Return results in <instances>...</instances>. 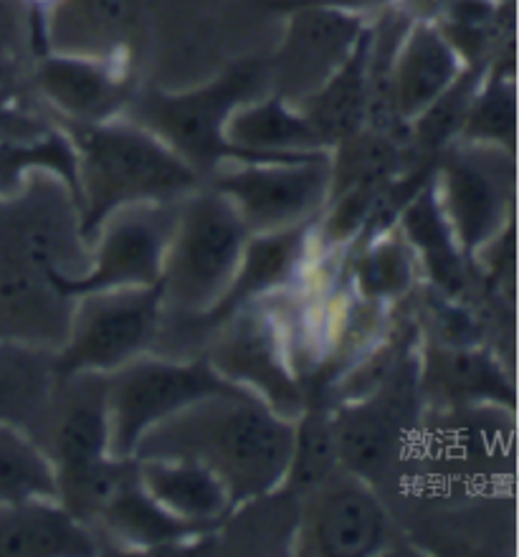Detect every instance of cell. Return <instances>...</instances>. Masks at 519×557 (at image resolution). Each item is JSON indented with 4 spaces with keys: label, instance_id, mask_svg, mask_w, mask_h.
Returning a JSON list of instances; mask_svg holds the SVG:
<instances>
[{
    "label": "cell",
    "instance_id": "1",
    "mask_svg": "<svg viewBox=\"0 0 519 557\" xmlns=\"http://www.w3.org/2000/svg\"><path fill=\"white\" fill-rule=\"evenodd\" d=\"M79 200L51 170H34L18 190L0 196V337L53 352L64 345L74 301L51 272L89 269Z\"/></svg>",
    "mask_w": 519,
    "mask_h": 557
},
{
    "label": "cell",
    "instance_id": "2",
    "mask_svg": "<svg viewBox=\"0 0 519 557\" xmlns=\"http://www.w3.org/2000/svg\"><path fill=\"white\" fill-rule=\"evenodd\" d=\"M294 421L279 416L251 391L208 396L152 425L135 459H188L226 486L231 509L282 490L292 461Z\"/></svg>",
    "mask_w": 519,
    "mask_h": 557
},
{
    "label": "cell",
    "instance_id": "3",
    "mask_svg": "<svg viewBox=\"0 0 519 557\" xmlns=\"http://www.w3.org/2000/svg\"><path fill=\"white\" fill-rule=\"evenodd\" d=\"M76 152L82 238L95 242L107 215L135 203H170L203 185V175L137 122H64Z\"/></svg>",
    "mask_w": 519,
    "mask_h": 557
},
{
    "label": "cell",
    "instance_id": "4",
    "mask_svg": "<svg viewBox=\"0 0 519 557\" xmlns=\"http://www.w3.org/2000/svg\"><path fill=\"white\" fill-rule=\"evenodd\" d=\"M269 91L267 61H242L203 87L188 91L147 89L132 95L127 117L162 139L200 175L231 162H246L226 139V122L236 107Z\"/></svg>",
    "mask_w": 519,
    "mask_h": 557
},
{
    "label": "cell",
    "instance_id": "5",
    "mask_svg": "<svg viewBox=\"0 0 519 557\" xmlns=\"http://www.w3.org/2000/svg\"><path fill=\"white\" fill-rule=\"evenodd\" d=\"M246 228L236 206L215 188H196L181 200L162 264V307L203 317L219 305L242 264Z\"/></svg>",
    "mask_w": 519,
    "mask_h": 557
},
{
    "label": "cell",
    "instance_id": "6",
    "mask_svg": "<svg viewBox=\"0 0 519 557\" xmlns=\"http://www.w3.org/2000/svg\"><path fill=\"white\" fill-rule=\"evenodd\" d=\"M162 284L82 294L74 301L69 335L51 352L57 381L72 375H110L145 355L162 317Z\"/></svg>",
    "mask_w": 519,
    "mask_h": 557
},
{
    "label": "cell",
    "instance_id": "7",
    "mask_svg": "<svg viewBox=\"0 0 519 557\" xmlns=\"http://www.w3.org/2000/svg\"><path fill=\"white\" fill-rule=\"evenodd\" d=\"M200 360H165L139 358L107 375V418H110V456L135 459L137 444L152 425L185 411L208 396L236 391Z\"/></svg>",
    "mask_w": 519,
    "mask_h": 557
},
{
    "label": "cell",
    "instance_id": "8",
    "mask_svg": "<svg viewBox=\"0 0 519 557\" xmlns=\"http://www.w3.org/2000/svg\"><path fill=\"white\" fill-rule=\"evenodd\" d=\"M330 183V152L299 160L231 162L211 177V188L236 206L251 234L314 223L328 206Z\"/></svg>",
    "mask_w": 519,
    "mask_h": 557
},
{
    "label": "cell",
    "instance_id": "9",
    "mask_svg": "<svg viewBox=\"0 0 519 557\" xmlns=\"http://www.w3.org/2000/svg\"><path fill=\"white\" fill-rule=\"evenodd\" d=\"M181 200L135 203L110 213L97 228L95 242H91V261L87 272L66 276L53 269V284L72 299L91 292L158 284L162 278V264H165L170 236L175 231Z\"/></svg>",
    "mask_w": 519,
    "mask_h": 557
},
{
    "label": "cell",
    "instance_id": "10",
    "mask_svg": "<svg viewBox=\"0 0 519 557\" xmlns=\"http://www.w3.org/2000/svg\"><path fill=\"white\" fill-rule=\"evenodd\" d=\"M446 147L433 185L464 257L482 249L505 226L512 196V150L461 143Z\"/></svg>",
    "mask_w": 519,
    "mask_h": 557
},
{
    "label": "cell",
    "instance_id": "11",
    "mask_svg": "<svg viewBox=\"0 0 519 557\" xmlns=\"http://www.w3.org/2000/svg\"><path fill=\"white\" fill-rule=\"evenodd\" d=\"M368 18L328 5H289L282 44L269 64V91L299 104L314 95L358 46Z\"/></svg>",
    "mask_w": 519,
    "mask_h": 557
},
{
    "label": "cell",
    "instance_id": "12",
    "mask_svg": "<svg viewBox=\"0 0 519 557\" xmlns=\"http://www.w3.org/2000/svg\"><path fill=\"white\" fill-rule=\"evenodd\" d=\"M413 362L393 368L381 388L350 400L332 413L339 467L375 482L398 456L400 436L410 431L418 413V373Z\"/></svg>",
    "mask_w": 519,
    "mask_h": 557
},
{
    "label": "cell",
    "instance_id": "13",
    "mask_svg": "<svg viewBox=\"0 0 519 557\" xmlns=\"http://www.w3.org/2000/svg\"><path fill=\"white\" fill-rule=\"evenodd\" d=\"M294 537L305 555H373L388 540V517L370 482L339 467L301 497Z\"/></svg>",
    "mask_w": 519,
    "mask_h": 557
},
{
    "label": "cell",
    "instance_id": "14",
    "mask_svg": "<svg viewBox=\"0 0 519 557\" xmlns=\"http://www.w3.org/2000/svg\"><path fill=\"white\" fill-rule=\"evenodd\" d=\"M231 327L211 347L208 362L221 377L238 388L251 391L279 416L297 421L305 411V398L297 375L286 362L284 339L267 312L228 317ZM226 320V322H228Z\"/></svg>",
    "mask_w": 519,
    "mask_h": 557
},
{
    "label": "cell",
    "instance_id": "15",
    "mask_svg": "<svg viewBox=\"0 0 519 557\" xmlns=\"http://www.w3.org/2000/svg\"><path fill=\"white\" fill-rule=\"evenodd\" d=\"M30 79L51 110L74 125L122 117L135 95L125 59H89L49 51L36 61Z\"/></svg>",
    "mask_w": 519,
    "mask_h": 557
},
{
    "label": "cell",
    "instance_id": "16",
    "mask_svg": "<svg viewBox=\"0 0 519 557\" xmlns=\"http://www.w3.org/2000/svg\"><path fill=\"white\" fill-rule=\"evenodd\" d=\"M464 69L467 61L436 21H410L385 79V102L393 117L408 127L459 79Z\"/></svg>",
    "mask_w": 519,
    "mask_h": 557
},
{
    "label": "cell",
    "instance_id": "17",
    "mask_svg": "<svg viewBox=\"0 0 519 557\" xmlns=\"http://www.w3.org/2000/svg\"><path fill=\"white\" fill-rule=\"evenodd\" d=\"M145 0H53L46 8L49 51L89 59H125Z\"/></svg>",
    "mask_w": 519,
    "mask_h": 557
},
{
    "label": "cell",
    "instance_id": "18",
    "mask_svg": "<svg viewBox=\"0 0 519 557\" xmlns=\"http://www.w3.org/2000/svg\"><path fill=\"white\" fill-rule=\"evenodd\" d=\"M226 139L246 162L299 160L324 150L320 137L297 104L267 91L236 107L226 122Z\"/></svg>",
    "mask_w": 519,
    "mask_h": 557
},
{
    "label": "cell",
    "instance_id": "19",
    "mask_svg": "<svg viewBox=\"0 0 519 557\" xmlns=\"http://www.w3.org/2000/svg\"><path fill=\"white\" fill-rule=\"evenodd\" d=\"M137 482L177 520L211 530L234 512L221 479L188 459H135Z\"/></svg>",
    "mask_w": 519,
    "mask_h": 557
},
{
    "label": "cell",
    "instance_id": "20",
    "mask_svg": "<svg viewBox=\"0 0 519 557\" xmlns=\"http://www.w3.org/2000/svg\"><path fill=\"white\" fill-rule=\"evenodd\" d=\"M314 223L271 231V234H251L249 242H246L242 264H238L234 282H231L219 305L211 312L198 317V320L211 324L226 322L231 314H236L249 301H257L261 294L282 289L299 272L301 257L307 251L309 228Z\"/></svg>",
    "mask_w": 519,
    "mask_h": 557
},
{
    "label": "cell",
    "instance_id": "21",
    "mask_svg": "<svg viewBox=\"0 0 519 557\" xmlns=\"http://www.w3.org/2000/svg\"><path fill=\"white\" fill-rule=\"evenodd\" d=\"M84 522L59 499H23L0 507V555H95Z\"/></svg>",
    "mask_w": 519,
    "mask_h": 557
},
{
    "label": "cell",
    "instance_id": "22",
    "mask_svg": "<svg viewBox=\"0 0 519 557\" xmlns=\"http://www.w3.org/2000/svg\"><path fill=\"white\" fill-rule=\"evenodd\" d=\"M368 51H370V23L362 30L345 64L322 84L314 95L297 104L309 125L320 137L324 150L343 143L366 127L368 120Z\"/></svg>",
    "mask_w": 519,
    "mask_h": 557
},
{
    "label": "cell",
    "instance_id": "23",
    "mask_svg": "<svg viewBox=\"0 0 519 557\" xmlns=\"http://www.w3.org/2000/svg\"><path fill=\"white\" fill-rule=\"evenodd\" d=\"M395 223H400L403 238L423 259L433 282L448 294L459 292L464 286V253L456 244L452 223H448L444 206L438 200L433 175L403 206Z\"/></svg>",
    "mask_w": 519,
    "mask_h": 557
},
{
    "label": "cell",
    "instance_id": "24",
    "mask_svg": "<svg viewBox=\"0 0 519 557\" xmlns=\"http://www.w3.org/2000/svg\"><path fill=\"white\" fill-rule=\"evenodd\" d=\"M99 517H102L114 535L139 547H158L208 532L206 528H198V524L177 520V517L168 515L160 505H155L137 482V463L120 490L114 492V497L107 502Z\"/></svg>",
    "mask_w": 519,
    "mask_h": 557
},
{
    "label": "cell",
    "instance_id": "25",
    "mask_svg": "<svg viewBox=\"0 0 519 557\" xmlns=\"http://www.w3.org/2000/svg\"><path fill=\"white\" fill-rule=\"evenodd\" d=\"M23 499H59L57 471L28 433L0 421V507Z\"/></svg>",
    "mask_w": 519,
    "mask_h": 557
},
{
    "label": "cell",
    "instance_id": "26",
    "mask_svg": "<svg viewBox=\"0 0 519 557\" xmlns=\"http://www.w3.org/2000/svg\"><path fill=\"white\" fill-rule=\"evenodd\" d=\"M339 469L335 429H332V413L322 406L305 408L294 421V446L292 461L286 479L282 484V494L301 499L305 494L317 490L324 479Z\"/></svg>",
    "mask_w": 519,
    "mask_h": 557
},
{
    "label": "cell",
    "instance_id": "27",
    "mask_svg": "<svg viewBox=\"0 0 519 557\" xmlns=\"http://www.w3.org/2000/svg\"><path fill=\"white\" fill-rule=\"evenodd\" d=\"M461 143L492 145L512 150L515 139V82L512 74L502 69L484 72L474 99H471L467 120H464Z\"/></svg>",
    "mask_w": 519,
    "mask_h": 557
},
{
    "label": "cell",
    "instance_id": "28",
    "mask_svg": "<svg viewBox=\"0 0 519 557\" xmlns=\"http://www.w3.org/2000/svg\"><path fill=\"white\" fill-rule=\"evenodd\" d=\"M416 278L413 249L403 236L378 234L355 264V286L370 301L403 297Z\"/></svg>",
    "mask_w": 519,
    "mask_h": 557
},
{
    "label": "cell",
    "instance_id": "29",
    "mask_svg": "<svg viewBox=\"0 0 519 557\" xmlns=\"http://www.w3.org/2000/svg\"><path fill=\"white\" fill-rule=\"evenodd\" d=\"M438 381L448 393L461 398H497L502 393H509L502 370L484 352L469 350L467 345H454L452 350H441Z\"/></svg>",
    "mask_w": 519,
    "mask_h": 557
},
{
    "label": "cell",
    "instance_id": "30",
    "mask_svg": "<svg viewBox=\"0 0 519 557\" xmlns=\"http://www.w3.org/2000/svg\"><path fill=\"white\" fill-rule=\"evenodd\" d=\"M26 89V64H23V51L0 49V110L18 102Z\"/></svg>",
    "mask_w": 519,
    "mask_h": 557
},
{
    "label": "cell",
    "instance_id": "31",
    "mask_svg": "<svg viewBox=\"0 0 519 557\" xmlns=\"http://www.w3.org/2000/svg\"><path fill=\"white\" fill-rule=\"evenodd\" d=\"M26 41V21L13 0H0V49L23 51Z\"/></svg>",
    "mask_w": 519,
    "mask_h": 557
},
{
    "label": "cell",
    "instance_id": "32",
    "mask_svg": "<svg viewBox=\"0 0 519 557\" xmlns=\"http://www.w3.org/2000/svg\"><path fill=\"white\" fill-rule=\"evenodd\" d=\"M286 8L289 5H328V8H339V11L366 15L373 11H385V8L393 5V0H286Z\"/></svg>",
    "mask_w": 519,
    "mask_h": 557
},
{
    "label": "cell",
    "instance_id": "33",
    "mask_svg": "<svg viewBox=\"0 0 519 557\" xmlns=\"http://www.w3.org/2000/svg\"><path fill=\"white\" fill-rule=\"evenodd\" d=\"M28 3L34 5V8H49V5L53 3V0H28Z\"/></svg>",
    "mask_w": 519,
    "mask_h": 557
},
{
    "label": "cell",
    "instance_id": "34",
    "mask_svg": "<svg viewBox=\"0 0 519 557\" xmlns=\"http://www.w3.org/2000/svg\"><path fill=\"white\" fill-rule=\"evenodd\" d=\"M3 347H5V339L0 337V355H3Z\"/></svg>",
    "mask_w": 519,
    "mask_h": 557
}]
</instances>
